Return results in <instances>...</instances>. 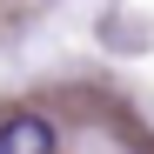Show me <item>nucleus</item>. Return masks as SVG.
Returning a JSON list of instances; mask_svg holds the SVG:
<instances>
[{
    "label": "nucleus",
    "instance_id": "obj_1",
    "mask_svg": "<svg viewBox=\"0 0 154 154\" xmlns=\"http://www.w3.org/2000/svg\"><path fill=\"white\" fill-rule=\"evenodd\" d=\"M54 121L47 114H7L0 121V154H54Z\"/></svg>",
    "mask_w": 154,
    "mask_h": 154
}]
</instances>
